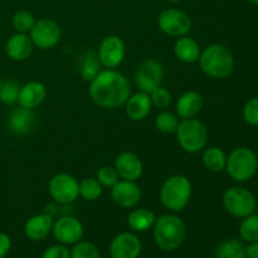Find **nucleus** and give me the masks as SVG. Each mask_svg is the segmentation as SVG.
Returning <instances> with one entry per match:
<instances>
[{"mask_svg":"<svg viewBox=\"0 0 258 258\" xmlns=\"http://www.w3.org/2000/svg\"><path fill=\"white\" fill-rule=\"evenodd\" d=\"M2 85H3V82H2V80H0V87H2Z\"/></svg>","mask_w":258,"mask_h":258,"instance_id":"obj_43","label":"nucleus"},{"mask_svg":"<svg viewBox=\"0 0 258 258\" xmlns=\"http://www.w3.org/2000/svg\"><path fill=\"white\" fill-rule=\"evenodd\" d=\"M191 197V183L186 176L173 175L164 181L160 189V201L165 208L180 212L188 206Z\"/></svg>","mask_w":258,"mask_h":258,"instance_id":"obj_4","label":"nucleus"},{"mask_svg":"<svg viewBox=\"0 0 258 258\" xmlns=\"http://www.w3.org/2000/svg\"><path fill=\"white\" fill-rule=\"evenodd\" d=\"M239 234L243 241L249 243L258 241V214H249L244 217L239 226Z\"/></svg>","mask_w":258,"mask_h":258,"instance_id":"obj_28","label":"nucleus"},{"mask_svg":"<svg viewBox=\"0 0 258 258\" xmlns=\"http://www.w3.org/2000/svg\"><path fill=\"white\" fill-rule=\"evenodd\" d=\"M30 39L33 44L40 49H50L55 47L60 40V28L57 22L53 19H39L35 22L34 27L30 30Z\"/></svg>","mask_w":258,"mask_h":258,"instance_id":"obj_10","label":"nucleus"},{"mask_svg":"<svg viewBox=\"0 0 258 258\" xmlns=\"http://www.w3.org/2000/svg\"><path fill=\"white\" fill-rule=\"evenodd\" d=\"M247 258H258V241L252 242L246 248Z\"/></svg>","mask_w":258,"mask_h":258,"instance_id":"obj_39","label":"nucleus"},{"mask_svg":"<svg viewBox=\"0 0 258 258\" xmlns=\"http://www.w3.org/2000/svg\"><path fill=\"white\" fill-rule=\"evenodd\" d=\"M155 126L160 133L173 134L175 133L179 126V118L175 113L164 111L156 116Z\"/></svg>","mask_w":258,"mask_h":258,"instance_id":"obj_30","label":"nucleus"},{"mask_svg":"<svg viewBox=\"0 0 258 258\" xmlns=\"http://www.w3.org/2000/svg\"><path fill=\"white\" fill-rule=\"evenodd\" d=\"M58 212H59L58 206H55V204H53V203L48 204V206H45V208H44V213L48 214V216H50L52 218L58 213Z\"/></svg>","mask_w":258,"mask_h":258,"instance_id":"obj_40","label":"nucleus"},{"mask_svg":"<svg viewBox=\"0 0 258 258\" xmlns=\"http://www.w3.org/2000/svg\"><path fill=\"white\" fill-rule=\"evenodd\" d=\"M131 93L128 80L115 70L98 73L90 85V96L93 102L103 108H116L125 105Z\"/></svg>","mask_w":258,"mask_h":258,"instance_id":"obj_1","label":"nucleus"},{"mask_svg":"<svg viewBox=\"0 0 258 258\" xmlns=\"http://www.w3.org/2000/svg\"><path fill=\"white\" fill-rule=\"evenodd\" d=\"M203 107V98L197 91H188L183 93L176 101V113L179 117L191 118L201 112Z\"/></svg>","mask_w":258,"mask_h":258,"instance_id":"obj_22","label":"nucleus"},{"mask_svg":"<svg viewBox=\"0 0 258 258\" xmlns=\"http://www.w3.org/2000/svg\"><path fill=\"white\" fill-rule=\"evenodd\" d=\"M35 19L28 10H19L13 17V25L19 33H29L34 27Z\"/></svg>","mask_w":258,"mask_h":258,"instance_id":"obj_31","label":"nucleus"},{"mask_svg":"<svg viewBox=\"0 0 258 258\" xmlns=\"http://www.w3.org/2000/svg\"><path fill=\"white\" fill-rule=\"evenodd\" d=\"M159 28L171 37H184L191 29V19L186 13L176 9L165 10L158 19Z\"/></svg>","mask_w":258,"mask_h":258,"instance_id":"obj_11","label":"nucleus"},{"mask_svg":"<svg viewBox=\"0 0 258 258\" xmlns=\"http://www.w3.org/2000/svg\"><path fill=\"white\" fill-rule=\"evenodd\" d=\"M53 236L62 244H75L83 236V226L78 219L63 216L53 223Z\"/></svg>","mask_w":258,"mask_h":258,"instance_id":"obj_13","label":"nucleus"},{"mask_svg":"<svg viewBox=\"0 0 258 258\" xmlns=\"http://www.w3.org/2000/svg\"><path fill=\"white\" fill-rule=\"evenodd\" d=\"M164 80V68L160 62L153 58H148L139 66L135 73V81L138 87L143 92L150 93L159 86Z\"/></svg>","mask_w":258,"mask_h":258,"instance_id":"obj_9","label":"nucleus"},{"mask_svg":"<svg viewBox=\"0 0 258 258\" xmlns=\"http://www.w3.org/2000/svg\"><path fill=\"white\" fill-rule=\"evenodd\" d=\"M168 2H170V3H179V2H180V0H168Z\"/></svg>","mask_w":258,"mask_h":258,"instance_id":"obj_41","label":"nucleus"},{"mask_svg":"<svg viewBox=\"0 0 258 258\" xmlns=\"http://www.w3.org/2000/svg\"><path fill=\"white\" fill-rule=\"evenodd\" d=\"M102 194V185L97 179L86 178L80 183V196L85 201L93 202L98 199Z\"/></svg>","mask_w":258,"mask_h":258,"instance_id":"obj_29","label":"nucleus"},{"mask_svg":"<svg viewBox=\"0 0 258 258\" xmlns=\"http://www.w3.org/2000/svg\"><path fill=\"white\" fill-rule=\"evenodd\" d=\"M243 117L247 123L258 126V97L251 98L243 108Z\"/></svg>","mask_w":258,"mask_h":258,"instance_id":"obj_36","label":"nucleus"},{"mask_svg":"<svg viewBox=\"0 0 258 258\" xmlns=\"http://www.w3.org/2000/svg\"><path fill=\"white\" fill-rule=\"evenodd\" d=\"M217 258H247L246 248L238 239H229L218 247Z\"/></svg>","mask_w":258,"mask_h":258,"instance_id":"obj_27","label":"nucleus"},{"mask_svg":"<svg viewBox=\"0 0 258 258\" xmlns=\"http://www.w3.org/2000/svg\"><path fill=\"white\" fill-rule=\"evenodd\" d=\"M149 95H150L151 103L159 108L168 107L169 103H170V101H171L170 92H169L166 88L161 87V86H159L158 88H155L154 91H151Z\"/></svg>","mask_w":258,"mask_h":258,"instance_id":"obj_35","label":"nucleus"},{"mask_svg":"<svg viewBox=\"0 0 258 258\" xmlns=\"http://www.w3.org/2000/svg\"><path fill=\"white\" fill-rule=\"evenodd\" d=\"M35 125H37V115L34 111L22 106L19 108H14L8 117V127L17 135L30 134L34 130Z\"/></svg>","mask_w":258,"mask_h":258,"instance_id":"obj_16","label":"nucleus"},{"mask_svg":"<svg viewBox=\"0 0 258 258\" xmlns=\"http://www.w3.org/2000/svg\"><path fill=\"white\" fill-rule=\"evenodd\" d=\"M126 54L125 43L117 35H108L101 42L98 48V58L103 67L115 70L122 63Z\"/></svg>","mask_w":258,"mask_h":258,"instance_id":"obj_12","label":"nucleus"},{"mask_svg":"<svg viewBox=\"0 0 258 258\" xmlns=\"http://www.w3.org/2000/svg\"><path fill=\"white\" fill-rule=\"evenodd\" d=\"M126 113L134 121H141L150 113L151 111V98L146 92H139L130 96L126 101Z\"/></svg>","mask_w":258,"mask_h":258,"instance_id":"obj_21","label":"nucleus"},{"mask_svg":"<svg viewBox=\"0 0 258 258\" xmlns=\"http://www.w3.org/2000/svg\"><path fill=\"white\" fill-rule=\"evenodd\" d=\"M251 3H254V4H258V0H249Z\"/></svg>","mask_w":258,"mask_h":258,"instance_id":"obj_42","label":"nucleus"},{"mask_svg":"<svg viewBox=\"0 0 258 258\" xmlns=\"http://www.w3.org/2000/svg\"><path fill=\"white\" fill-rule=\"evenodd\" d=\"M223 206L232 216L244 218L253 213L256 208L254 196L247 189L241 186H233L227 189L223 196Z\"/></svg>","mask_w":258,"mask_h":258,"instance_id":"obj_7","label":"nucleus"},{"mask_svg":"<svg viewBox=\"0 0 258 258\" xmlns=\"http://www.w3.org/2000/svg\"><path fill=\"white\" fill-rule=\"evenodd\" d=\"M53 223L54 222H53L52 217L45 213L33 216L25 223V236L32 241H43L52 232Z\"/></svg>","mask_w":258,"mask_h":258,"instance_id":"obj_19","label":"nucleus"},{"mask_svg":"<svg viewBox=\"0 0 258 258\" xmlns=\"http://www.w3.org/2000/svg\"><path fill=\"white\" fill-rule=\"evenodd\" d=\"M48 190L58 204H72L80 196V183L70 174L60 173L50 179Z\"/></svg>","mask_w":258,"mask_h":258,"instance_id":"obj_8","label":"nucleus"},{"mask_svg":"<svg viewBox=\"0 0 258 258\" xmlns=\"http://www.w3.org/2000/svg\"><path fill=\"white\" fill-rule=\"evenodd\" d=\"M203 164L208 170L216 171H223L226 169L227 164V155L221 148L217 146H212V148L207 149L203 154Z\"/></svg>","mask_w":258,"mask_h":258,"instance_id":"obj_26","label":"nucleus"},{"mask_svg":"<svg viewBox=\"0 0 258 258\" xmlns=\"http://www.w3.org/2000/svg\"><path fill=\"white\" fill-rule=\"evenodd\" d=\"M42 258H71V251L64 244H54L45 249Z\"/></svg>","mask_w":258,"mask_h":258,"instance_id":"obj_37","label":"nucleus"},{"mask_svg":"<svg viewBox=\"0 0 258 258\" xmlns=\"http://www.w3.org/2000/svg\"><path fill=\"white\" fill-rule=\"evenodd\" d=\"M33 42L27 33H17L12 35L7 43V53L10 59L22 62L28 59L33 52Z\"/></svg>","mask_w":258,"mask_h":258,"instance_id":"obj_20","label":"nucleus"},{"mask_svg":"<svg viewBox=\"0 0 258 258\" xmlns=\"http://www.w3.org/2000/svg\"><path fill=\"white\" fill-rule=\"evenodd\" d=\"M155 221V213L145 208L135 209L127 217L128 227L135 232H146L154 227Z\"/></svg>","mask_w":258,"mask_h":258,"instance_id":"obj_24","label":"nucleus"},{"mask_svg":"<svg viewBox=\"0 0 258 258\" xmlns=\"http://www.w3.org/2000/svg\"><path fill=\"white\" fill-rule=\"evenodd\" d=\"M111 198L121 208H133L140 202L141 189L135 181L118 180L111 188Z\"/></svg>","mask_w":258,"mask_h":258,"instance_id":"obj_15","label":"nucleus"},{"mask_svg":"<svg viewBox=\"0 0 258 258\" xmlns=\"http://www.w3.org/2000/svg\"><path fill=\"white\" fill-rule=\"evenodd\" d=\"M141 252V241L138 236L128 232L117 234L110 244L112 258H138Z\"/></svg>","mask_w":258,"mask_h":258,"instance_id":"obj_14","label":"nucleus"},{"mask_svg":"<svg viewBox=\"0 0 258 258\" xmlns=\"http://www.w3.org/2000/svg\"><path fill=\"white\" fill-rule=\"evenodd\" d=\"M45 97H47L45 86L42 82H38V81H30L27 85L20 87L18 102L22 107L34 110L38 106L42 105Z\"/></svg>","mask_w":258,"mask_h":258,"instance_id":"obj_18","label":"nucleus"},{"mask_svg":"<svg viewBox=\"0 0 258 258\" xmlns=\"http://www.w3.org/2000/svg\"><path fill=\"white\" fill-rule=\"evenodd\" d=\"M101 67L100 58H98L97 53L92 52V50H88L85 54L81 57L80 60V72L81 76L85 81H92L98 73Z\"/></svg>","mask_w":258,"mask_h":258,"instance_id":"obj_25","label":"nucleus"},{"mask_svg":"<svg viewBox=\"0 0 258 258\" xmlns=\"http://www.w3.org/2000/svg\"><path fill=\"white\" fill-rule=\"evenodd\" d=\"M115 169L118 176H121L123 180L128 181L139 180L144 171V166L140 158L136 154L128 153V151L120 154L116 158Z\"/></svg>","mask_w":258,"mask_h":258,"instance_id":"obj_17","label":"nucleus"},{"mask_svg":"<svg viewBox=\"0 0 258 258\" xmlns=\"http://www.w3.org/2000/svg\"><path fill=\"white\" fill-rule=\"evenodd\" d=\"M201 70L213 78H226L233 72L234 58L231 50L222 44H211L199 55Z\"/></svg>","mask_w":258,"mask_h":258,"instance_id":"obj_3","label":"nucleus"},{"mask_svg":"<svg viewBox=\"0 0 258 258\" xmlns=\"http://www.w3.org/2000/svg\"><path fill=\"white\" fill-rule=\"evenodd\" d=\"M178 143L186 153L196 154L203 150L208 141V131L203 122L196 118H184L176 128Z\"/></svg>","mask_w":258,"mask_h":258,"instance_id":"obj_5","label":"nucleus"},{"mask_svg":"<svg viewBox=\"0 0 258 258\" xmlns=\"http://www.w3.org/2000/svg\"><path fill=\"white\" fill-rule=\"evenodd\" d=\"M97 180L102 186H107V188H112L116 183L118 181V174L115 168L111 166H102L98 169L97 171Z\"/></svg>","mask_w":258,"mask_h":258,"instance_id":"obj_34","label":"nucleus"},{"mask_svg":"<svg viewBox=\"0 0 258 258\" xmlns=\"http://www.w3.org/2000/svg\"><path fill=\"white\" fill-rule=\"evenodd\" d=\"M71 258H101V253L91 242H77L71 251Z\"/></svg>","mask_w":258,"mask_h":258,"instance_id":"obj_32","label":"nucleus"},{"mask_svg":"<svg viewBox=\"0 0 258 258\" xmlns=\"http://www.w3.org/2000/svg\"><path fill=\"white\" fill-rule=\"evenodd\" d=\"M20 87L15 81H7L3 82L0 87V102L5 105H13L18 102V96H19Z\"/></svg>","mask_w":258,"mask_h":258,"instance_id":"obj_33","label":"nucleus"},{"mask_svg":"<svg viewBox=\"0 0 258 258\" xmlns=\"http://www.w3.org/2000/svg\"><path fill=\"white\" fill-rule=\"evenodd\" d=\"M12 247V241H10L9 236L3 232H0V258H5L10 251Z\"/></svg>","mask_w":258,"mask_h":258,"instance_id":"obj_38","label":"nucleus"},{"mask_svg":"<svg viewBox=\"0 0 258 258\" xmlns=\"http://www.w3.org/2000/svg\"><path fill=\"white\" fill-rule=\"evenodd\" d=\"M186 236V226L183 219L174 214H164L156 218L154 224V239L163 251H174L183 244Z\"/></svg>","mask_w":258,"mask_h":258,"instance_id":"obj_2","label":"nucleus"},{"mask_svg":"<svg viewBox=\"0 0 258 258\" xmlns=\"http://www.w3.org/2000/svg\"><path fill=\"white\" fill-rule=\"evenodd\" d=\"M258 168L257 156L251 149L238 148L227 158L226 169L232 179L247 181L256 174Z\"/></svg>","mask_w":258,"mask_h":258,"instance_id":"obj_6","label":"nucleus"},{"mask_svg":"<svg viewBox=\"0 0 258 258\" xmlns=\"http://www.w3.org/2000/svg\"><path fill=\"white\" fill-rule=\"evenodd\" d=\"M201 47L196 39L189 37H180L174 45V53L176 58L184 63H193L199 59L201 55Z\"/></svg>","mask_w":258,"mask_h":258,"instance_id":"obj_23","label":"nucleus"}]
</instances>
